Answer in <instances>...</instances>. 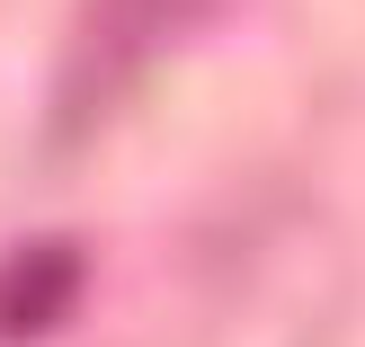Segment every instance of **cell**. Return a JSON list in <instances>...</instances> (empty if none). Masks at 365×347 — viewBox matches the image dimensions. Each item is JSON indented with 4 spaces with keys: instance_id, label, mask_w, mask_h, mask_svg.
I'll return each instance as SVG.
<instances>
[{
    "instance_id": "cell-2",
    "label": "cell",
    "mask_w": 365,
    "mask_h": 347,
    "mask_svg": "<svg viewBox=\"0 0 365 347\" xmlns=\"http://www.w3.org/2000/svg\"><path fill=\"white\" fill-rule=\"evenodd\" d=\"M170 9H178V0H98V27H89V53H81V71H89V81L125 71V63H134V53L160 36V27H170Z\"/></svg>"
},
{
    "instance_id": "cell-1",
    "label": "cell",
    "mask_w": 365,
    "mask_h": 347,
    "mask_svg": "<svg viewBox=\"0 0 365 347\" xmlns=\"http://www.w3.org/2000/svg\"><path fill=\"white\" fill-rule=\"evenodd\" d=\"M81 294V259L63 241H36L0 259V338H45Z\"/></svg>"
}]
</instances>
